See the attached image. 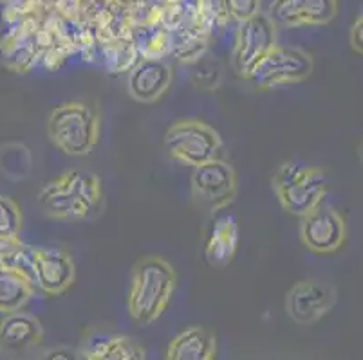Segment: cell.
<instances>
[{"label":"cell","mask_w":363,"mask_h":360,"mask_svg":"<svg viewBox=\"0 0 363 360\" xmlns=\"http://www.w3.org/2000/svg\"><path fill=\"white\" fill-rule=\"evenodd\" d=\"M192 202L201 213L210 216L232 206L239 191V177L235 168L224 158H216L210 163L194 168L190 178Z\"/></svg>","instance_id":"7"},{"label":"cell","mask_w":363,"mask_h":360,"mask_svg":"<svg viewBox=\"0 0 363 360\" xmlns=\"http://www.w3.org/2000/svg\"><path fill=\"white\" fill-rule=\"evenodd\" d=\"M277 45V28L264 13L240 22L232 49V67L239 78L246 79L260 59Z\"/></svg>","instance_id":"9"},{"label":"cell","mask_w":363,"mask_h":360,"mask_svg":"<svg viewBox=\"0 0 363 360\" xmlns=\"http://www.w3.org/2000/svg\"><path fill=\"white\" fill-rule=\"evenodd\" d=\"M272 186L282 209L302 218L323 204L329 190V177L322 168L288 161L275 171Z\"/></svg>","instance_id":"4"},{"label":"cell","mask_w":363,"mask_h":360,"mask_svg":"<svg viewBox=\"0 0 363 360\" xmlns=\"http://www.w3.org/2000/svg\"><path fill=\"white\" fill-rule=\"evenodd\" d=\"M177 286V272L161 256L140 257L130 272L127 308L138 325H152L167 310Z\"/></svg>","instance_id":"2"},{"label":"cell","mask_w":363,"mask_h":360,"mask_svg":"<svg viewBox=\"0 0 363 360\" xmlns=\"http://www.w3.org/2000/svg\"><path fill=\"white\" fill-rule=\"evenodd\" d=\"M338 15V0H273L267 18L275 28L328 25Z\"/></svg>","instance_id":"13"},{"label":"cell","mask_w":363,"mask_h":360,"mask_svg":"<svg viewBox=\"0 0 363 360\" xmlns=\"http://www.w3.org/2000/svg\"><path fill=\"white\" fill-rule=\"evenodd\" d=\"M239 249V223L233 216L217 218L204 242V257L213 269H224L235 260Z\"/></svg>","instance_id":"17"},{"label":"cell","mask_w":363,"mask_h":360,"mask_svg":"<svg viewBox=\"0 0 363 360\" xmlns=\"http://www.w3.org/2000/svg\"><path fill=\"white\" fill-rule=\"evenodd\" d=\"M38 206L48 216L65 222H87L101 214L105 191L100 175L69 170L56 175L38 191Z\"/></svg>","instance_id":"1"},{"label":"cell","mask_w":363,"mask_h":360,"mask_svg":"<svg viewBox=\"0 0 363 360\" xmlns=\"http://www.w3.org/2000/svg\"><path fill=\"white\" fill-rule=\"evenodd\" d=\"M80 360H145V349L132 337L91 330L78 349Z\"/></svg>","instance_id":"15"},{"label":"cell","mask_w":363,"mask_h":360,"mask_svg":"<svg viewBox=\"0 0 363 360\" xmlns=\"http://www.w3.org/2000/svg\"><path fill=\"white\" fill-rule=\"evenodd\" d=\"M174 71L163 59H140L128 71L127 91L140 103H156L170 88Z\"/></svg>","instance_id":"14"},{"label":"cell","mask_w":363,"mask_h":360,"mask_svg":"<svg viewBox=\"0 0 363 360\" xmlns=\"http://www.w3.org/2000/svg\"><path fill=\"white\" fill-rule=\"evenodd\" d=\"M24 214L13 198L0 194V236L16 240L21 236Z\"/></svg>","instance_id":"19"},{"label":"cell","mask_w":363,"mask_h":360,"mask_svg":"<svg viewBox=\"0 0 363 360\" xmlns=\"http://www.w3.org/2000/svg\"><path fill=\"white\" fill-rule=\"evenodd\" d=\"M192 83L201 91H216L223 83V69L219 62H206L199 58L192 71Z\"/></svg>","instance_id":"20"},{"label":"cell","mask_w":363,"mask_h":360,"mask_svg":"<svg viewBox=\"0 0 363 360\" xmlns=\"http://www.w3.org/2000/svg\"><path fill=\"white\" fill-rule=\"evenodd\" d=\"M35 296V285L21 269L0 263V313L18 312Z\"/></svg>","instance_id":"18"},{"label":"cell","mask_w":363,"mask_h":360,"mask_svg":"<svg viewBox=\"0 0 363 360\" xmlns=\"http://www.w3.org/2000/svg\"><path fill=\"white\" fill-rule=\"evenodd\" d=\"M24 247V243L21 242V238L11 240V238H2L0 236V263L11 262L13 257L18 254V250Z\"/></svg>","instance_id":"22"},{"label":"cell","mask_w":363,"mask_h":360,"mask_svg":"<svg viewBox=\"0 0 363 360\" xmlns=\"http://www.w3.org/2000/svg\"><path fill=\"white\" fill-rule=\"evenodd\" d=\"M217 337L204 326H188L167 348L164 360H216Z\"/></svg>","instance_id":"16"},{"label":"cell","mask_w":363,"mask_h":360,"mask_svg":"<svg viewBox=\"0 0 363 360\" xmlns=\"http://www.w3.org/2000/svg\"><path fill=\"white\" fill-rule=\"evenodd\" d=\"M349 45L352 47V51L363 52V16H356V20L352 22L351 29H349Z\"/></svg>","instance_id":"24"},{"label":"cell","mask_w":363,"mask_h":360,"mask_svg":"<svg viewBox=\"0 0 363 360\" xmlns=\"http://www.w3.org/2000/svg\"><path fill=\"white\" fill-rule=\"evenodd\" d=\"M226 11L230 18L237 20V22H244V20L252 18L253 15L259 13L260 0H224Z\"/></svg>","instance_id":"21"},{"label":"cell","mask_w":363,"mask_h":360,"mask_svg":"<svg viewBox=\"0 0 363 360\" xmlns=\"http://www.w3.org/2000/svg\"><path fill=\"white\" fill-rule=\"evenodd\" d=\"M38 360H80L78 352L69 346H55L51 349H45Z\"/></svg>","instance_id":"23"},{"label":"cell","mask_w":363,"mask_h":360,"mask_svg":"<svg viewBox=\"0 0 363 360\" xmlns=\"http://www.w3.org/2000/svg\"><path fill=\"white\" fill-rule=\"evenodd\" d=\"M300 242L311 252L328 256L347 242V222L336 209L320 204L316 209L300 218Z\"/></svg>","instance_id":"10"},{"label":"cell","mask_w":363,"mask_h":360,"mask_svg":"<svg viewBox=\"0 0 363 360\" xmlns=\"http://www.w3.org/2000/svg\"><path fill=\"white\" fill-rule=\"evenodd\" d=\"M9 265L21 269L48 296L67 292L76 279V267L71 254L60 247H28L24 243Z\"/></svg>","instance_id":"5"},{"label":"cell","mask_w":363,"mask_h":360,"mask_svg":"<svg viewBox=\"0 0 363 360\" xmlns=\"http://www.w3.org/2000/svg\"><path fill=\"white\" fill-rule=\"evenodd\" d=\"M338 301V290L323 279H303L286 294V313L300 326H311L328 315Z\"/></svg>","instance_id":"11"},{"label":"cell","mask_w":363,"mask_h":360,"mask_svg":"<svg viewBox=\"0 0 363 360\" xmlns=\"http://www.w3.org/2000/svg\"><path fill=\"white\" fill-rule=\"evenodd\" d=\"M313 71H315V59L311 54L302 49L275 45L253 67L246 81H250L257 91H272V88L302 83L313 74Z\"/></svg>","instance_id":"8"},{"label":"cell","mask_w":363,"mask_h":360,"mask_svg":"<svg viewBox=\"0 0 363 360\" xmlns=\"http://www.w3.org/2000/svg\"><path fill=\"white\" fill-rule=\"evenodd\" d=\"M223 146L219 132L201 119H179L164 134L168 157L183 166L197 168L220 158Z\"/></svg>","instance_id":"6"},{"label":"cell","mask_w":363,"mask_h":360,"mask_svg":"<svg viewBox=\"0 0 363 360\" xmlns=\"http://www.w3.org/2000/svg\"><path fill=\"white\" fill-rule=\"evenodd\" d=\"M101 115L89 101H67L52 108L48 119V135L62 153L84 157L100 143Z\"/></svg>","instance_id":"3"},{"label":"cell","mask_w":363,"mask_h":360,"mask_svg":"<svg viewBox=\"0 0 363 360\" xmlns=\"http://www.w3.org/2000/svg\"><path fill=\"white\" fill-rule=\"evenodd\" d=\"M44 344V326L31 313H4L0 321V355L8 360H33Z\"/></svg>","instance_id":"12"}]
</instances>
